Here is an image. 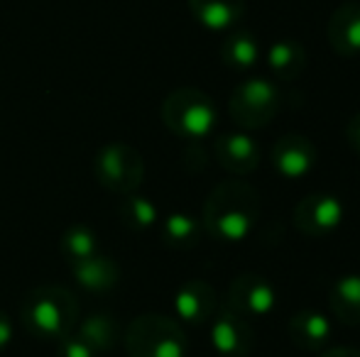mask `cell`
<instances>
[{"mask_svg": "<svg viewBox=\"0 0 360 357\" xmlns=\"http://www.w3.org/2000/svg\"><path fill=\"white\" fill-rule=\"evenodd\" d=\"M260 194L240 179L221 181L204 203L201 223L218 243L238 245L250 238L260 220Z\"/></svg>", "mask_w": 360, "mask_h": 357, "instance_id": "1", "label": "cell"}, {"mask_svg": "<svg viewBox=\"0 0 360 357\" xmlns=\"http://www.w3.org/2000/svg\"><path fill=\"white\" fill-rule=\"evenodd\" d=\"M20 316L30 335H34L37 340L59 343L76 328L79 301L67 286L39 284L25 294Z\"/></svg>", "mask_w": 360, "mask_h": 357, "instance_id": "2", "label": "cell"}, {"mask_svg": "<svg viewBox=\"0 0 360 357\" xmlns=\"http://www.w3.org/2000/svg\"><path fill=\"white\" fill-rule=\"evenodd\" d=\"M162 123L184 140H204L218 123L216 103L201 88H176L162 103Z\"/></svg>", "mask_w": 360, "mask_h": 357, "instance_id": "3", "label": "cell"}, {"mask_svg": "<svg viewBox=\"0 0 360 357\" xmlns=\"http://www.w3.org/2000/svg\"><path fill=\"white\" fill-rule=\"evenodd\" d=\"M125 350L128 357H186L189 343L174 318L143 314L125 330Z\"/></svg>", "mask_w": 360, "mask_h": 357, "instance_id": "4", "label": "cell"}, {"mask_svg": "<svg viewBox=\"0 0 360 357\" xmlns=\"http://www.w3.org/2000/svg\"><path fill=\"white\" fill-rule=\"evenodd\" d=\"M282 108V93L270 79L252 76L240 81L228 100V113L233 123L243 130H260L275 120Z\"/></svg>", "mask_w": 360, "mask_h": 357, "instance_id": "5", "label": "cell"}, {"mask_svg": "<svg viewBox=\"0 0 360 357\" xmlns=\"http://www.w3.org/2000/svg\"><path fill=\"white\" fill-rule=\"evenodd\" d=\"M94 177L103 189L120 196H130L145 181V159L133 144L110 142L96 154Z\"/></svg>", "mask_w": 360, "mask_h": 357, "instance_id": "6", "label": "cell"}, {"mask_svg": "<svg viewBox=\"0 0 360 357\" xmlns=\"http://www.w3.org/2000/svg\"><path fill=\"white\" fill-rule=\"evenodd\" d=\"M277 306V289L267 276L257 271H243L228 286V309L248 321L265 318Z\"/></svg>", "mask_w": 360, "mask_h": 357, "instance_id": "7", "label": "cell"}, {"mask_svg": "<svg viewBox=\"0 0 360 357\" xmlns=\"http://www.w3.org/2000/svg\"><path fill=\"white\" fill-rule=\"evenodd\" d=\"M346 220V206L336 194H309L294 208V228L307 238H326Z\"/></svg>", "mask_w": 360, "mask_h": 357, "instance_id": "8", "label": "cell"}, {"mask_svg": "<svg viewBox=\"0 0 360 357\" xmlns=\"http://www.w3.org/2000/svg\"><path fill=\"white\" fill-rule=\"evenodd\" d=\"M211 345L221 357H250L255 350V330L240 314L226 309L211 318Z\"/></svg>", "mask_w": 360, "mask_h": 357, "instance_id": "9", "label": "cell"}, {"mask_svg": "<svg viewBox=\"0 0 360 357\" xmlns=\"http://www.w3.org/2000/svg\"><path fill=\"white\" fill-rule=\"evenodd\" d=\"M272 167L282 179L299 181L307 174H311L314 164H316V147L309 137L304 135H282L275 144H272Z\"/></svg>", "mask_w": 360, "mask_h": 357, "instance_id": "10", "label": "cell"}, {"mask_svg": "<svg viewBox=\"0 0 360 357\" xmlns=\"http://www.w3.org/2000/svg\"><path fill=\"white\" fill-rule=\"evenodd\" d=\"M216 162L226 169L228 174H236V177H245L252 174L260 167V144L252 135L236 130V133H223L214 144Z\"/></svg>", "mask_w": 360, "mask_h": 357, "instance_id": "11", "label": "cell"}, {"mask_svg": "<svg viewBox=\"0 0 360 357\" xmlns=\"http://www.w3.org/2000/svg\"><path fill=\"white\" fill-rule=\"evenodd\" d=\"M174 311L184 323L206 325L218 311L216 289L204 279H189L179 286L174 296Z\"/></svg>", "mask_w": 360, "mask_h": 357, "instance_id": "12", "label": "cell"}, {"mask_svg": "<svg viewBox=\"0 0 360 357\" xmlns=\"http://www.w3.org/2000/svg\"><path fill=\"white\" fill-rule=\"evenodd\" d=\"M326 39L338 57H360V0H346L326 22Z\"/></svg>", "mask_w": 360, "mask_h": 357, "instance_id": "13", "label": "cell"}, {"mask_svg": "<svg viewBox=\"0 0 360 357\" xmlns=\"http://www.w3.org/2000/svg\"><path fill=\"white\" fill-rule=\"evenodd\" d=\"M287 335L299 350L319 353L331 340V321L316 309H302L289 318Z\"/></svg>", "mask_w": 360, "mask_h": 357, "instance_id": "14", "label": "cell"}, {"mask_svg": "<svg viewBox=\"0 0 360 357\" xmlns=\"http://www.w3.org/2000/svg\"><path fill=\"white\" fill-rule=\"evenodd\" d=\"M245 0H189V10L201 27L211 32H228L245 15Z\"/></svg>", "mask_w": 360, "mask_h": 357, "instance_id": "15", "label": "cell"}, {"mask_svg": "<svg viewBox=\"0 0 360 357\" xmlns=\"http://www.w3.org/2000/svg\"><path fill=\"white\" fill-rule=\"evenodd\" d=\"M328 306L346 325H360V274H341L328 286Z\"/></svg>", "mask_w": 360, "mask_h": 357, "instance_id": "16", "label": "cell"}, {"mask_svg": "<svg viewBox=\"0 0 360 357\" xmlns=\"http://www.w3.org/2000/svg\"><path fill=\"white\" fill-rule=\"evenodd\" d=\"M307 49L297 42V39H277L267 49V67L282 81H297L304 72H307Z\"/></svg>", "mask_w": 360, "mask_h": 357, "instance_id": "17", "label": "cell"}, {"mask_svg": "<svg viewBox=\"0 0 360 357\" xmlns=\"http://www.w3.org/2000/svg\"><path fill=\"white\" fill-rule=\"evenodd\" d=\"M72 274L86 291H94V294L110 291L120 279L118 264L101 252L89 260H81V262H72Z\"/></svg>", "mask_w": 360, "mask_h": 357, "instance_id": "18", "label": "cell"}, {"mask_svg": "<svg viewBox=\"0 0 360 357\" xmlns=\"http://www.w3.org/2000/svg\"><path fill=\"white\" fill-rule=\"evenodd\" d=\"M201 233H204V223L196 215L176 210V213L167 215L162 223V240L167 248L172 250H191L199 245Z\"/></svg>", "mask_w": 360, "mask_h": 357, "instance_id": "19", "label": "cell"}, {"mask_svg": "<svg viewBox=\"0 0 360 357\" xmlns=\"http://www.w3.org/2000/svg\"><path fill=\"white\" fill-rule=\"evenodd\" d=\"M221 59L236 72H248L260 62V44L252 32H231L221 47Z\"/></svg>", "mask_w": 360, "mask_h": 357, "instance_id": "20", "label": "cell"}, {"mask_svg": "<svg viewBox=\"0 0 360 357\" xmlns=\"http://www.w3.org/2000/svg\"><path fill=\"white\" fill-rule=\"evenodd\" d=\"M96 353H108L120 338V328H118V321L113 318L110 314H94L79 325L74 328Z\"/></svg>", "mask_w": 360, "mask_h": 357, "instance_id": "21", "label": "cell"}, {"mask_svg": "<svg viewBox=\"0 0 360 357\" xmlns=\"http://www.w3.org/2000/svg\"><path fill=\"white\" fill-rule=\"evenodd\" d=\"M59 248H62L64 257L69 260V264L81 262V260H89V257H94V255H98V235L86 223L69 225L62 233Z\"/></svg>", "mask_w": 360, "mask_h": 357, "instance_id": "22", "label": "cell"}, {"mask_svg": "<svg viewBox=\"0 0 360 357\" xmlns=\"http://www.w3.org/2000/svg\"><path fill=\"white\" fill-rule=\"evenodd\" d=\"M118 215H120V220H123L125 228L135 230V233H143V230L155 228L157 218H160V213H157V206L152 203L150 198L138 196V194L125 196V201L120 203V208H118Z\"/></svg>", "mask_w": 360, "mask_h": 357, "instance_id": "23", "label": "cell"}, {"mask_svg": "<svg viewBox=\"0 0 360 357\" xmlns=\"http://www.w3.org/2000/svg\"><path fill=\"white\" fill-rule=\"evenodd\" d=\"M59 357H98V353L76 330H72L67 338L59 340Z\"/></svg>", "mask_w": 360, "mask_h": 357, "instance_id": "24", "label": "cell"}, {"mask_svg": "<svg viewBox=\"0 0 360 357\" xmlns=\"http://www.w3.org/2000/svg\"><path fill=\"white\" fill-rule=\"evenodd\" d=\"M346 142H348V147H351L353 152L360 154V113H356L351 120H348V125H346Z\"/></svg>", "mask_w": 360, "mask_h": 357, "instance_id": "25", "label": "cell"}, {"mask_svg": "<svg viewBox=\"0 0 360 357\" xmlns=\"http://www.w3.org/2000/svg\"><path fill=\"white\" fill-rule=\"evenodd\" d=\"M10 340H13V321H10L8 314L0 311V350L8 348Z\"/></svg>", "mask_w": 360, "mask_h": 357, "instance_id": "26", "label": "cell"}, {"mask_svg": "<svg viewBox=\"0 0 360 357\" xmlns=\"http://www.w3.org/2000/svg\"><path fill=\"white\" fill-rule=\"evenodd\" d=\"M321 357H360V350H356V348H331V350H326Z\"/></svg>", "mask_w": 360, "mask_h": 357, "instance_id": "27", "label": "cell"}]
</instances>
